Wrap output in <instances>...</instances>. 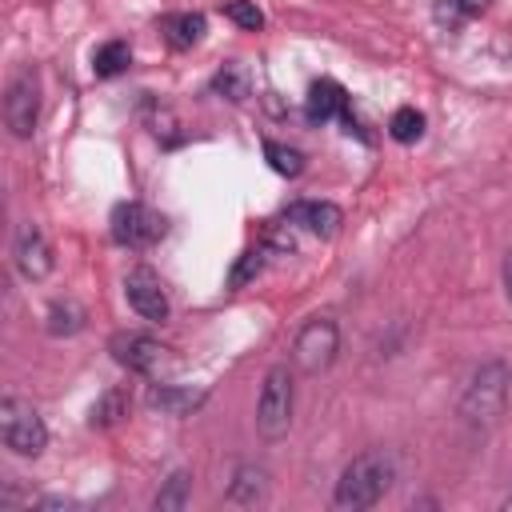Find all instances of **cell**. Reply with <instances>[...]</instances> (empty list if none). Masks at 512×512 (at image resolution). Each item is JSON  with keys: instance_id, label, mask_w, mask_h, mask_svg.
<instances>
[{"instance_id": "obj_6", "label": "cell", "mask_w": 512, "mask_h": 512, "mask_svg": "<svg viewBox=\"0 0 512 512\" xmlns=\"http://www.w3.org/2000/svg\"><path fill=\"white\" fill-rule=\"evenodd\" d=\"M36 116H40V84L32 68H20L4 96V124L16 140H28L36 132Z\"/></svg>"}, {"instance_id": "obj_21", "label": "cell", "mask_w": 512, "mask_h": 512, "mask_svg": "<svg viewBox=\"0 0 512 512\" xmlns=\"http://www.w3.org/2000/svg\"><path fill=\"white\" fill-rule=\"evenodd\" d=\"M488 8V0H436V20L440 24H464L468 16H480Z\"/></svg>"}, {"instance_id": "obj_28", "label": "cell", "mask_w": 512, "mask_h": 512, "mask_svg": "<svg viewBox=\"0 0 512 512\" xmlns=\"http://www.w3.org/2000/svg\"><path fill=\"white\" fill-rule=\"evenodd\" d=\"M504 508H512V492H508V500H504Z\"/></svg>"}, {"instance_id": "obj_26", "label": "cell", "mask_w": 512, "mask_h": 512, "mask_svg": "<svg viewBox=\"0 0 512 512\" xmlns=\"http://www.w3.org/2000/svg\"><path fill=\"white\" fill-rule=\"evenodd\" d=\"M124 412V392H108L96 408H92V424H116Z\"/></svg>"}, {"instance_id": "obj_24", "label": "cell", "mask_w": 512, "mask_h": 512, "mask_svg": "<svg viewBox=\"0 0 512 512\" xmlns=\"http://www.w3.org/2000/svg\"><path fill=\"white\" fill-rule=\"evenodd\" d=\"M264 252H276V256H288L296 252V224H268L264 232Z\"/></svg>"}, {"instance_id": "obj_8", "label": "cell", "mask_w": 512, "mask_h": 512, "mask_svg": "<svg viewBox=\"0 0 512 512\" xmlns=\"http://www.w3.org/2000/svg\"><path fill=\"white\" fill-rule=\"evenodd\" d=\"M124 296H128L136 316L156 320V324L168 320V296H164V284H160V276L152 268H132L124 276Z\"/></svg>"}, {"instance_id": "obj_11", "label": "cell", "mask_w": 512, "mask_h": 512, "mask_svg": "<svg viewBox=\"0 0 512 512\" xmlns=\"http://www.w3.org/2000/svg\"><path fill=\"white\" fill-rule=\"evenodd\" d=\"M288 220L296 228L316 232V236H336L340 224H344V212L336 204H328V200H300V204L288 208Z\"/></svg>"}, {"instance_id": "obj_20", "label": "cell", "mask_w": 512, "mask_h": 512, "mask_svg": "<svg viewBox=\"0 0 512 512\" xmlns=\"http://www.w3.org/2000/svg\"><path fill=\"white\" fill-rule=\"evenodd\" d=\"M264 156H268V164H272L280 176H300V172H304L300 148H288V144H280V140H264Z\"/></svg>"}, {"instance_id": "obj_1", "label": "cell", "mask_w": 512, "mask_h": 512, "mask_svg": "<svg viewBox=\"0 0 512 512\" xmlns=\"http://www.w3.org/2000/svg\"><path fill=\"white\" fill-rule=\"evenodd\" d=\"M392 476H396V464H392L388 452H364V456H356V460L340 472L336 492H332V504L344 508V512L372 508V504L388 492Z\"/></svg>"}, {"instance_id": "obj_19", "label": "cell", "mask_w": 512, "mask_h": 512, "mask_svg": "<svg viewBox=\"0 0 512 512\" xmlns=\"http://www.w3.org/2000/svg\"><path fill=\"white\" fill-rule=\"evenodd\" d=\"M388 136L400 140V144H412L424 136V116L416 108H396L392 120H388Z\"/></svg>"}, {"instance_id": "obj_2", "label": "cell", "mask_w": 512, "mask_h": 512, "mask_svg": "<svg viewBox=\"0 0 512 512\" xmlns=\"http://www.w3.org/2000/svg\"><path fill=\"white\" fill-rule=\"evenodd\" d=\"M508 384H512L508 364H500V360L480 364V368L468 376V384H464L460 416H464L468 424H476V428L496 424V416H500L504 404H508Z\"/></svg>"}, {"instance_id": "obj_9", "label": "cell", "mask_w": 512, "mask_h": 512, "mask_svg": "<svg viewBox=\"0 0 512 512\" xmlns=\"http://www.w3.org/2000/svg\"><path fill=\"white\" fill-rule=\"evenodd\" d=\"M12 256H16L20 276H28V280H44V276L52 272V244L44 240V232H40L36 224H20V228H16Z\"/></svg>"}, {"instance_id": "obj_16", "label": "cell", "mask_w": 512, "mask_h": 512, "mask_svg": "<svg viewBox=\"0 0 512 512\" xmlns=\"http://www.w3.org/2000/svg\"><path fill=\"white\" fill-rule=\"evenodd\" d=\"M132 64V48H128V40H108V44H100L96 52H92V72L96 76H120L124 68Z\"/></svg>"}, {"instance_id": "obj_22", "label": "cell", "mask_w": 512, "mask_h": 512, "mask_svg": "<svg viewBox=\"0 0 512 512\" xmlns=\"http://www.w3.org/2000/svg\"><path fill=\"white\" fill-rule=\"evenodd\" d=\"M216 92H224L228 100H244L248 96V72L240 64H224L216 72Z\"/></svg>"}, {"instance_id": "obj_3", "label": "cell", "mask_w": 512, "mask_h": 512, "mask_svg": "<svg viewBox=\"0 0 512 512\" xmlns=\"http://www.w3.org/2000/svg\"><path fill=\"white\" fill-rule=\"evenodd\" d=\"M0 436L16 456H40L48 448V428H44L40 412L20 396L0 400Z\"/></svg>"}, {"instance_id": "obj_25", "label": "cell", "mask_w": 512, "mask_h": 512, "mask_svg": "<svg viewBox=\"0 0 512 512\" xmlns=\"http://www.w3.org/2000/svg\"><path fill=\"white\" fill-rule=\"evenodd\" d=\"M260 268H264V248H252V252H244V256L236 260V268H232L228 284H232V288H244L248 280H256V276H260Z\"/></svg>"}, {"instance_id": "obj_23", "label": "cell", "mask_w": 512, "mask_h": 512, "mask_svg": "<svg viewBox=\"0 0 512 512\" xmlns=\"http://www.w3.org/2000/svg\"><path fill=\"white\" fill-rule=\"evenodd\" d=\"M224 16L236 24V28H244V32H256L260 24H264V12L252 4V0H228V8H224Z\"/></svg>"}, {"instance_id": "obj_4", "label": "cell", "mask_w": 512, "mask_h": 512, "mask_svg": "<svg viewBox=\"0 0 512 512\" xmlns=\"http://www.w3.org/2000/svg\"><path fill=\"white\" fill-rule=\"evenodd\" d=\"M292 424V372L284 364L268 368L256 400V428L264 440H280Z\"/></svg>"}, {"instance_id": "obj_5", "label": "cell", "mask_w": 512, "mask_h": 512, "mask_svg": "<svg viewBox=\"0 0 512 512\" xmlns=\"http://www.w3.org/2000/svg\"><path fill=\"white\" fill-rule=\"evenodd\" d=\"M336 348H340V328H336V320L312 316V320L296 332V340H292V360H296L300 372L316 376V372H324V368L336 360Z\"/></svg>"}, {"instance_id": "obj_29", "label": "cell", "mask_w": 512, "mask_h": 512, "mask_svg": "<svg viewBox=\"0 0 512 512\" xmlns=\"http://www.w3.org/2000/svg\"><path fill=\"white\" fill-rule=\"evenodd\" d=\"M44 4H52V0H44Z\"/></svg>"}, {"instance_id": "obj_17", "label": "cell", "mask_w": 512, "mask_h": 512, "mask_svg": "<svg viewBox=\"0 0 512 512\" xmlns=\"http://www.w3.org/2000/svg\"><path fill=\"white\" fill-rule=\"evenodd\" d=\"M84 308L76 304V300H56L52 308H48V332L52 336H72V332H80L84 328Z\"/></svg>"}, {"instance_id": "obj_13", "label": "cell", "mask_w": 512, "mask_h": 512, "mask_svg": "<svg viewBox=\"0 0 512 512\" xmlns=\"http://www.w3.org/2000/svg\"><path fill=\"white\" fill-rule=\"evenodd\" d=\"M160 32L172 48H192L204 36V16L200 12H172V16L160 20Z\"/></svg>"}, {"instance_id": "obj_10", "label": "cell", "mask_w": 512, "mask_h": 512, "mask_svg": "<svg viewBox=\"0 0 512 512\" xmlns=\"http://www.w3.org/2000/svg\"><path fill=\"white\" fill-rule=\"evenodd\" d=\"M108 348H112L116 364H124L128 372H140V376H152L164 360V348L152 336H140V332H120V336H112Z\"/></svg>"}, {"instance_id": "obj_18", "label": "cell", "mask_w": 512, "mask_h": 512, "mask_svg": "<svg viewBox=\"0 0 512 512\" xmlns=\"http://www.w3.org/2000/svg\"><path fill=\"white\" fill-rule=\"evenodd\" d=\"M188 488H192V476L188 472H172L164 480V488L156 492V508L160 512H180L188 504Z\"/></svg>"}, {"instance_id": "obj_27", "label": "cell", "mask_w": 512, "mask_h": 512, "mask_svg": "<svg viewBox=\"0 0 512 512\" xmlns=\"http://www.w3.org/2000/svg\"><path fill=\"white\" fill-rule=\"evenodd\" d=\"M504 288H508V300H512V252L504 256Z\"/></svg>"}, {"instance_id": "obj_14", "label": "cell", "mask_w": 512, "mask_h": 512, "mask_svg": "<svg viewBox=\"0 0 512 512\" xmlns=\"http://www.w3.org/2000/svg\"><path fill=\"white\" fill-rule=\"evenodd\" d=\"M264 492H268V472L260 464H240L232 484H228V500L232 504H256V500H264Z\"/></svg>"}, {"instance_id": "obj_7", "label": "cell", "mask_w": 512, "mask_h": 512, "mask_svg": "<svg viewBox=\"0 0 512 512\" xmlns=\"http://www.w3.org/2000/svg\"><path fill=\"white\" fill-rule=\"evenodd\" d=\"M160 236H164V216L160 212H152L148 204H136V200L116 204V212H112V240L116 244H124V248H148Z\"/></svg>"}, {"instance_id": "obj_12", "label": "cell", "mask_w": 512, "mask_h": 512, "mask_svg": "<svg viewBox=\"0 0 512 512\" xmlns=\"http://www.w3.org/2000/svg\"><path fill=\"white\" fill-rule=\"evenodd\" d=\"M304 112H308V120H332V116H348V92H344L336 80H316V84L308 88Z\"/></svg>"}, {"instance_id": "obj_15", "label": "cell", "mask_w": 512, "mask_h": 512, "mask_svg": "<svg viewBox=\"0 0 512 512\" xmlns=\"http://www.w3.org/2000/svg\"><path fill=\"white\" fill-rule=\"evenodd\" d=\"M148 400H152V408H160L168 416H188L192 408L204 404V392L200 388H172V384H164V388H152Z\"/></svg>"}]
</instances>
